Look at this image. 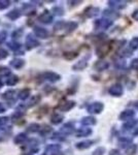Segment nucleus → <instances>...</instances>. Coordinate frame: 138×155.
Here are the masks:
<instances>
[{"label":"nucleus","mask_w":138,"mask_h":155,"mask_svg":"<svg viewBox=\"0 0 138 155\" xmlns=\"http://www.w3.org/2000/svg\"><path fill=\"white\" fill-rule=\"evenodd\" d=\"M37 46H39V42L38 41H36L35 38H33L31 35H29L27 36V38H26V47H27V49H33L35 48V47H37Z\"/></svg>","instance_id":"f257e3e1"},{"label":"nucleus","mask_w":138,"mask_h":155,"mask_svg":"<svg viewBox=\"0 0 138 155\" xmlns=\"http://www.w3.org/2000/svg\"><path fill=\"white\" fill-rule=\"evenodd\" d=\"M102 109H103V104H100V102H95V104H92L88 107V111L90 113H100Z\"/></svg>","instance_id":"f03ea898"},{"label":"nucleus","mask_w":138,"mask_h":155,"mask_svg":"<svg viewBox=\"0 0 138 155\" xmlns=\"http://www.w3.org/2000/svg\"><path fill=\"white\" fill-rule=\"evenodd\" d=\"M34 33L37 37H40V38H47L49 33H47V29L41 28V27H35L34 28Z\"/></svg>","instance_id":"7ed1b4c3"},{"label":"nucleus","mask_w":138,"mask_h":155,"mask_svg":"<svg viewBox=\"0 0 138 155\" xmlns=\"http://www.w3.org/2000/svg\"><path fill=\"white\" fill-rule=\"evenodd\" d=\"M39 21H40L41 23L49 24L53 21V16L49 12H44L43 14L40 15V17H39Z\"/></svg>","instance_id":"20e7f679"},{"label":"nucleus","mask_w":138,"mask_h":155,"mask_svg":"<svg viewBox=\"0 0 138 155\" xmlns=\"http://www.w3.org/2000/svg\"><path fill=\"white\" fill-rule=\"evenodd\" d=\"M43 77H44V79L47 80V81H50V82H56L60 79L59 74H55V72H52V71L46 72V74H43Z\"/></svg>","instance_id":"39448f33"},{"label":"nucleus","mask_w":138,"mask_h":155,"mask_svg":"<svg viewBox=\"0 0 138 155\" xmlns=\"http://www.w3.org/2000/svg\"><path fill=\"white\" fill-rule=\"evenodd\" d=\"M24 64H25V61L24 60H22V59H19V58H17V59H14V60H11V65L12 67H14V68H21V67H23L24 66Z\"/></svg>","instance_id":"423d86ee"},{"label":"nucleus","mask_w":138,"mask_h":155,"mask_svg":"<svg viewBox=\"0 0 138 155\" xmlns=\"http://www.w3.org/2000/svg\"><path fill=\"white\" fill-rule=\"evenodd\" d=\"M109 93L114 94V96H119L121 95L123 93V89L121 86H119V85H115V86H112L111 88L109 89Z\"/></svg>","instance_id":"0eeeda50"},{"label":"nucleus","mask_w":138,"mask_h":155,"mask_svg":"<svg viewBox=\"0 0 138 155\" xmlns=\"http://www.w3.org/2000/svg\"><path fill=\"white\" fill-rule=\"evenodd\" d=\"M20 16H21V12H20L19 9H12V11H11L6 15L7 18L12 20V21H14V20H17L18 18H20Z\"/></svg>","instance_id":"6e6552de"},{"label":"nucleus","mask_w":138,"mask_h":155,"mask_svg":"<svg viewBox=\"0 0 138 155\" xmlns=\"http://www.w3.org/2000/svg\"><path fill=\"white\" fill-rule=\"evenodd\" d=\"M30 95V89L26 88V89H23L21 92L19 93V98L22 99V101H25V99H27Z\"/></svg>","instance_id":"1a4fd4ad"},{"label":"nucleus","mask_w":138,"mask_h":155,"mask_svg":"<svg viewBox=\"0 0 138 155\" xmlns=\"http://www.w3.org/2000/svg\"><path fill=\"white\" fill-rule=\"evenodd\" d=\"M18 81H19V78L17 76H14V74H11V77L7 79L6 84L8 85V86H14V85H16L18 83Z\"/></svg>","instance_id":"9d476101"},{"label":"nucleus","mask_w":138,"mask_h":155,"mask_svg":"<svg viewBox=\"0 0 138 155\" xmlns=\"http://www.w3.org/2000/svg\"><path fill=\"white\" fill-rule=\"evenodd\" d=\"M62 120H63V116L60 114H54L52 116V122L54 124H59L62 122Z\"/></svg>","instance_id":"9b49d317"},{"label":"nucleus","mask_w":138,"mask_h":155,"mask_svg":"<svg viewBox=\"0 0 138 155\" xmlns=\"http://www.w3.org/2000/svg\"><path fill=\"white\" fill-rule=\"evenodd\" d=\"M26 139H27V137L25 134H19L16 137H14V143L21 144V143H23V142L26 141Z\"/></svg>","instance_id":"f8f14e48"},{"label":"nucleus","mask_w":138,"mask_h":155,"mask_svg":"<svg viewBox=\"0 0 138 155\" xmlns=\"http://www.w3.org/2000/svg\"><path fill=\"white\" fill-rule=\"evenodd\" d=\"M73 107H74L73 101H67V102H65L63 106L60 107V110H61V111H68V110L72 109Z\"/></svg>","instance_id":"ddd939ff"},{"label":"nucleus","mask_w":138,"mask_h":155,"mask_svg":"<svg viewBox=\"0 0 138 155\" xmlns=\"http://www.w3.org/2000/svg\"><path fill=\"white\" fill-rule=\"evenodd\" d=\"M14 95H16V91H14V90H8V91H6L5 93L3 94V97L5 99H11V98H14Z\"/></svg>","instance_id":"4468645a"},{"label":"nucleus","mask_w":138,"mask_h":155,"mask_svg":"<svg viewBox=\"0 0 138 155\" xmlns=\"http://www.w3.org/2000/svg\"><path fill=\"white\" fill-rule=\"evenodd\" d=\"M8 74H11V71H9L8 67L0 66V76L4 77V76H8Z\"/></svg>","instance_id":"2eb2a0df"},{"label":"nucleus","mask_w":138,"mask_h":155,"mask_svg":"<svg viewBox=\"0 0 138 155\" xmlns=\"http://www.w3.org/2000/svg\"><path fill=\"white\" fill-rule=\"evenodd\" d=\"M134 116V113L132 111H125L124 113L121 115V118L123 120H126V119H129V118H132Z\"/></svg>","instance_id":"dca6fc26"},{"label":"nucleus","mask_w":138,"mask_h":155,"mask_svg":"<svg viewBox=\"0 0 138 155\" xmlns=\"http://www.w3.org/2000/svg\"><path fill=\"white\" fill-rule=\"evenodd\" d=\"M23 11L25 12V14H32L33 12L34 14V9H33V6L30 5V4H25V5L23 6Z\"/></svg>","instance_id":"f3484780"},{"label":"nucleus","mask_w":138,"mask_h":155,"mask_svg":"<svg viewBox=\"0 0 138 155\" xmlns=\"http://www.w3.org/2000/svg\"><path fill=\"white\" fill-rule=\"evenodd\" d=\"M8 47L11 48V50H14V51H18V50L21 49V45L19 44V42H9L8 44Z\"/></svg>","instance_id":"a211bd4d"},{"label":"nucleus","mask_w":138,"mask_h":155,"mask_svg":"<svg viewBox=\"0 0 138 155\" xmlns=\"http://www.w3.org/2000/svg\"><path fill=\"white\" fill-rule=\"evenodd\" d=\"M37 130H39L38 124L34 123V124H31V125L28 126V131H30V132H36Z\"/></svg>","instance_id":"6ab92c4d"},{"label":"nucleus","mask_w":138,"mask_h":155,"mask_svg":"<svg viewBox=\"0 0 138 155\" xmlns=\"http://www.w3.org/2000/svg\"><path fill=\"white\" fill-rule=\"evenodd\" d=\"M9 5H11V2L7 1V0H1L0 1V9H5Z\"/></svg>","instance_id":"aec40b11"},{"label":"nucleus","mask_w":138,"mask_h":155,"mask_svg":"<svg viewBox=\"0 0 138 155\" xmlns=\"http://www.w3.org/2000/svg\"><path fill=\"white\" fill-rule=\"evenodd\" d=\"M92 142H82V143H79V144H77L76 145V147L79 149H84V148H88V147H90L91 146V144Z\"/></svg>","instance_id":"412c9836"},{"label":"nucleus","mask_w":138,"mask_h":155,"mask_svg":"<svg viewBox=\"0 0 138 155\" xmlns=\"http://www.w3.org/2000/svg\"><path fill=\"white\" fill-rule=\"evenodd\" d=\"M7 56H8V52L4 49H0V60L5 59Z\"/></svg>","instance_id":"4be33fe9"},{"label":"nucleus","mask_w":138,"mask_h":155,"mask_svg":"<svg viewBox=\"0 0 138 155\" xmlns=\"http://www.w3.org/2000/svg\"><path fill=\"white\" fill-rule=\"evenodd\" d=\"M86 66H87V62L81 61V62H79V63H77L76 65H74L73 68H75V69H81V68H84V67H86Z\"/></svg>","instance_id":"5701e85b"},{"label":"nucleus","mask_w":138,"mask_h":155,"mask_svg":"<svg viewBox=\"0 0 138 155\" xmlns=\"http://www.w3.org/2000/svg\"><path fill=\"white\" fill-rule=\"evenodd\" d=\"M8 117H0V126H4L8 123Z\"/></svg>","instance_id":"b1692460"},{"label":"nucleus","mask_w":138,"mask_h":155,"mask_svg":"<svg viewBox=\"0 0 138 155\" xmlns=\"http://www.w3.org/2000/svg\"><path fill=\"white\" fill-rule=\"evenodd\" d=\"M91 134V130H85V129H81L79 132H77V136H79V137H84V136H87V134Z\"/></svg>","instance_id":"393cba45"},{"label":"nucleus","mask_w":138,"mask_h":155,"mask_svg":"<svg viewBox=\"0 0 138 155\" xmlns=\"http://www.w3.org/2000/svg\"><path fill=\"white\" fill-rule=\"evenodd\" d=\"M82 123H84V124H94L95 123V119L88 117V118H85L84 120H82Z\"/></svg>","instance_id":"a878e982"},{"label":"nucleus","mask_w":138,"mask_h":155,"mask_svg":"<svg viewBox=\"0 0 138 155\" xmlns=\"http://www.w3.org/2000/svg\"><path fill=\"white\" fill-rule=\"evenodd\" d=\"M22 33H23V31H22L21 29H18L17 31H14V33H12V37H14V38H19V37L22 35Z\"/></svg>","instance_id":"bb28decb"},{"label":"nucleus","mask_w":138,"mask_h":155,"mask_svg":"<svg viewBox=\"0 0 138 155\" xmlns=\"http://www.w3.org/2000/svg\"><path fill=\"white\" fill-rule=\"evenodd\" d=\"M6 36H7V34H6L5 31H1V32H0V44H2V42L5 41Z\"/></svg>","instance_id":"cd10ccee"},{"label":"nucleus","mask_w":138,"mask_h":155,"mask_svg":"<svg viewBox=\"0 0 138 155\" xmlns=\"http://www.w3.org/2000/svg\"><path fill=\"white\" fill-rule=\"evenodd\" d=\"M23 112H21V111H18L17 113H14V115H12V119L14 120H16V119H19L20 117H22L23 116Z\"/></svg>","instance_id":"c85d7f7f"},{"label":"nucleus","mask_w":138,"mask_h":155,"mask_svg":"<svg viewBox=\"0 0 138 155\" xmlns=\"http://www.w3.org/2000/svg\"><path fill=\"white\" fill-rule=\"evenodd\" d=\"M131 46L133 47V48H137L138 47V38L133 39V41H131Z\"/></svg>","instance_id":"c756f323"},{"label":"nucleus","mask_w":138,"mask_h":155,"mask_svg":"<svg viewBox=\"0 0 138 155\" xmlns=\"http://www.w3.org/2000/svg\"><path fill=\"white\" fill-rule=\"evenodd\" d=\"M60 149V146H57V145H54V146H49L47 150H58Z\"/></svg>","instance_id":"7c9ffc66"},{"label":"nucleus","mask_w":138,"mask_h":155,"mask_svg":"<svg viewBox=\"0 0 138 155\" xmlns=\"http://www.w3.org/2000/svg\"><path fill=\"white\" fill-rule=\"evenodd\" d=\"M109 155H121V154H120V152L117 150H112Z\"/></svg>","instance_id":"2f4dec72"},{"label":"nucleus","mask_w":138,"mask_h":155,"mask_svg":"<svg viewBox=\"0 0 138 155\" xmlns=\"http://www.w3.org/2000/svg\"><path fill=\"white\" fill-rule=\"evenodd\" d=\"M5 112V107H3V104H0V113H4Z\"/></svg>","instance_id":"473e14b6"},{"label":"nucleus","mask_w":138,"mask_h":155,"mask_svg":"<svg viewBox=\"0 0 138 155\" xmlns=\"http://www.w3.org/2000/svg\"><path fill=\"white\" fill-rule=\"evenodd\" d=\"M133 18L138 20V9H137L136 12H134V14H133Z\"/></svg>","instance_id":"72a5a7b5"},{"label":"nucleus","mask_w":138,"mask_h":155,"mask_svg":"<svg viewBox=\"0 0 138 155\" xmlns=\"http://www.w3.org/2000/svg\"><path fill=\"white\" fill-rule=\"evenodd\" d=\"M2 86H3V83H2V81L0 80V89L2 88Z\"/></svg>","instance_id":"f704fd0d"},{"label":"nucleus","mask_w":138,"mask_h":155,"mask_svg":"<svg viewBox=\"0 0 138 155\" xmlns=\"http://www.w3.org/2000/svg\"><path fill=\"white\" fill-rule=\"evenodd\" d=\"M43 155H46V154H43Z\"/></svg>","instance_id":"c9c22d12"}]
</instances>
